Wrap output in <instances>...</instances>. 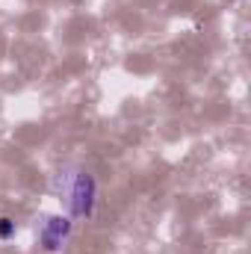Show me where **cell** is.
Instances as JSON below:
<instances>
[{"mask_svg": "<svg viewBox=\"0 0 251 254\" xmlns=\"http://www.w3.org/2000/svg\"><path fill=\"white\" fill-rule=\"evenodd\" d=\"M95 207V181L92 175H77L71 187V216H92Z\"/></svg>", "mask_w": 251, "mask_h": 254, "instance_id": "1", "label": "cell"}, {"mask_svg": "<svg viewBox=\"0 0 251 254\" xmlns=\"http://www.w3.org/2000/svg\"><path fill=\"white\" fill-rule=\"evenodd\" d=\"M71 234V222L68 219H48V225H45V231H42V246L48 249V252H57L60 246L65 243V237Z\"/></svg>", "mask_w": 251, "mask_h": 254, "instance_id": "2", "label": "cell"}, {"mask_svg": "<svg viewBox=\"0 0 251 254\" xmlns=\"http://www.w3.org/2000/svg\"><path fill=\"white\" fill-rule=\"evenodd\" d=\"M15 234V222L12 219H0V240H9Z\"/></svg>", "mask_w": 251, "mask_h": 254, "instance_id": "3", "label": "cell"}]
</instances>
